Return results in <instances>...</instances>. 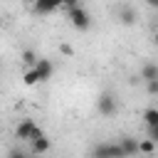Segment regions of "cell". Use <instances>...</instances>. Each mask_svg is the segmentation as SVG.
<instances>
[{
  "label": "cell",
  "mask_w": 158,
  "mask_h": 158,
  "mask_svg": "<svg viewBox=\"0 0 158 158\" xmlns=\"http://www.w3.org/2000/svg\"><path fill=\"white\" fill-rule=\"evenodd\" d=\"M89 158H126V153H123V148H121L118 141H116V143L106 141V143H96V146L91 148Z\"/></svg>",
  "instance_id": "cell-1"
},
{
  "label": "cell",
  "mask_w": 158,
  "mask_h": 158,
  "mask_svg": "<svg viewBox=\"0 0 158 158\" xmlns=\"http://www.w3.org/2000/svg\"><path fill=\"white\" fill-rule=\"evenodd\" d=\"M146 5L148 7H158V0H146Z\"/></svg>",
  "instance_id": "cell-20"
},
{
  "label": "cell",
  "mask_w": 158,
  "mask_h": 158,
  "mask_svg": "<svg viewBox=\"0 0 158 158\" xmlns=\"http://www.w3.org/2000/svg\"><path fill=\"white\" fill-rule=\"evenodd\" d=\"M156 146H158V143H156L153 138H141V141H138V156H151V153L156 151Z\"/></svg>",
  "instance_id": "cell-12"
},
{
  "label": "cell",
  "mask_w": 158,
  "mask_h": 158,
  "mask_svg": "<svg viewBox=\"0 0 158 158\" xmlns=\"http://www.w3.org/2000/svg\"><path fill=\"white\" fill-rule=\"evenodd\" d=\"M37 59H40V57L35 54V49H22V52H20V62H22L27 69H30V67H35V64H37Z\"/></svg>",
  "instance_id": "cell-13"
},
{
  "label": "cell",
  "mask_w": 158,
  "mask_h": 158,
  "mask_svg": "<svg viewBox=\"0 0 158 158\" xmlns=\"http://www.w3.org/2000/svg\"><path fill=\"white\" fill-rule=\"evenodd\" d=\"M153 42H156V44H158V30H156V35H153Z\"/></svg>",
  "instance_id": "cell-22"
},
{
  "label": "cell",
  "mask_w": 158,
  "mask_h": 158,
  "mask_svg": "<svg viewBox=\"0 0 158 158\" xmlns=\"http://www.w3.org/2000/svg\"><path fill=\"white\" fill-rule=\"evenodd\" d=\"M22 81H25L27 86H32V84H37V81H40V74H37V69H35V67H30V69H25V74H22Z\"/></svg>",
  "instance_id": "cell-14"
},
{
  "label": "cell",
  "mask_w": 158,
  "mask_h": 158,
  "mask_svg": "<svg viewBox=\"0 0 158 158\" xmlns=\"http://www.w3.org/2000/svg\"><path fill=\"white\" fill-rule=\"evenodd\" d=\"M59 49H62V52H64V54H72V47H69V44H62V47H59Z\"/></svg>",
  "instance_id": "cell-19"
},
{
  "label": "cell",
  "mask_w": 158,
  "mask_h": 158,
  "mask_svg": "<svg viewBox=\"0 0 158 158\" xmlns=\"http://www.w3.org/2000/svg\"><path fill=\"white\" fill-rule=\"evenodd\" d=\"M30 146H32V153H37V156H44L47 151H49V138H47V133L42 131V128H37V133L32 136V141H30Z\"/></svg>",
  "instance_id": "cell-5"
},
{
  "label": "cell",
  "mask_w": 158,
  "mask_h": 158,
  "mask_svg": "<svg viewBox=\"0 0 158 158\" xmlns=\"http://www.w3.org/2000/svg\"><path fill=\"white\" fill-rule=\"evenodd\" d=\"M27 156H30V153H22L20 148H12V151L7 153V158H27Z\"/></svg>",
  "instance_id": "cell-17"
},
{
  "label": "cell",
  "mask_w": 158,
  "mask_h": 158,
  "mask_svg": "<svg viewBox=\"0 0 158 158\" xmlns=\"http://www.w3.org/2000/svg\"><path fill=\"white\" fill-rule=\"evenodd\" d=\"M141 79H143V81H153V79H158V64L146 62V64L141 67Z\"/></svg>",
  "instance_id": "cell-10"
},
{
  "label": "cell",
  "mask_w": 158,
  "mask_h": 158,
  "mask_svg": "<svg viewBox=\"0 0 158 158\" xmlns=\"http://www.w3.org/2000/svg\"><path fill=\"white\" fill-rule=\"evenodd\" d=\"M118 143H121V148H123L126 158L138 156V138H133V136H121V138H118Z\"/></svg>",
  "instance_id": "cell-9"
},
{
  "label": "cell",
  "mask_w": 158,
  "mask_h": 158,
  "mask_svg": "<svg viewBox=\"0 0 158 158\" xmlns=\"http://www.w3.org/2000/svg\"><path fill=\"white\" fill-rule=\"evenodd\" d=\"M143 123H146L148 128H156V126H158V109H156V106H148V109L143 111Z\"/></svg>",
  "instance_id": "cell-11"
},
{
  "label": "cell",
  "mask_w": 158,
  "mask_h": 158,
  "mask_svg": "<svg viewBox=\"0 0 158 158\" xmlns=\"http://www.w3.org/2000/svg\"><path fill=\"white\" fill-rule=\"evenodd\" d=\"M57 7H62V0H35V5H32V10L37 15H49Z\"/></svg>",
  "instance_id": "cell-8"
},
{
  "label": "cell",
  "mask_w": 158,
  "mask_h": 158,
  "mask_svg": "<svg viewBox=\"0 0 158 158\" xmlns=\"http://www.w3.org/2000/svg\"><path fill=\"white\" fill-rule=\"evenodd\" d=\"M35 69H37V74H40V81H47V79H52V74H54V64H52V59H47V57H40L37 64H35Z\"/></svg>",
  "instance_id": "cell-7"
},
{
  "label": "cell",
  "mask_w": 158,
  "mask_h": 158,
  "mask_svg": "<svg viewBox=\"0 0 158 158\" xmlns=\"http://www.w3.org/2000/svg\"><path fill=\"white\" fill-rule=\"evenodd\" d=\"M146 89H148V94H158V79H153V81H146Z\"/></svg>",
  "instance_id": "cell-15"
},
{
  "label": "cell",
  "mask_w": 158,
  "mask_h": 158,
  "mask_svg": "<svg viewBox=\"0 0 158 158\" xmlns=\"http://www.w3.org/2000/svg\"><path fill=\"white\" fill-rule=\"evenodd\" d=\"M148 138H153V141L158 143V126H156V128H148Z\"/></svg>",
  "instance_id": "cell-18"
},
{
  "label": "cell",
  "mask_w": 158,
  "mask_h": 158,
  "mask_svg": "<svg viewBox=\"0 0 158 158\" xmlns=\"http://www.w3.org/2000/svg\"><path fill=\"white\" fill-rule=\"evenodd\" d=\"M37 123L32 121V118H22L20 123H17V128H15V138H20V141H32V136L37 133Z\"/></svg>",
  "instance_id": "cell-4"
},
{
  "label": "cell",
  "mask_w": 158,
  "mask_h": 158,
  "mask_svg": "<svg viewBox=\"0 0 158 158\" xmlns=\"http://www.w3.org/2000/svg\"><path fill=\"white\" fill-rule=\"evenodd\" d=\"M67 17H69V25L79 32H86L91 27V15L86 12V7H74V10H67Z\"/></svg>",
  "instance_id": "cell-2"
},
{
  "label": "cell",
  "mask_w": 158,
  "mask_h": 158,
  "mask_svg": "<svg viewBox=\"0 0 158 158\" xmlns=\"http://www.w3.org/2000/svg\"><path fill=\"white\" fill-rule=\"evenodd\" d=\"M27 158H42V156H37V153H30V156H27Z\"/></svg>",
  "instance_id": "cell-21"
},
{
  "label": "cell",
  "mask_w": 158,
  "mask_h": 158,
  "mask_svg": "<svg viewBox=\"0 0 158 158\" xmlns=\"http://www.w3.org/2000/svg\"><path fill=\"white\" fill-rule=\"evenodd\" d=\"M81 2L79 0H62V7H67V10H74V7H79Z\"/></svg>",
  "instance_id": "cell-16"
},
{
  "label": "cell",
  "mask_w": 158,
  "mask_h": 158,
  "mask_svg": "<svg viewBox=\"0 0 158 158\" xmlns=\"http://www.w3.org/2000/svg\"><path fill=\"white\" fill-rule=\"evenodd\" d=\"M116 20H118L121 25L131 27V25L138 22V12H136L131 5H118V10H116Z\"/></svg>",
  "instance_id": "cell-6"
},
{
  "label": "cell",
  "mask_w": 158,
  "mask_h": 158,
  "mask_svg": "<svg viewBox=\"0 0 158 158\" xmlns=\"http://www.w3.org/2000/svg\"><path fill=\"white\" fill-rule=\"evenodd\" d=\"M96 111L101 114V116H114L116 111H118V99L111 94V91H101L99 96H96Z\"/></svg>",
  "instance_id": "cell-3"
}]
</instances>
